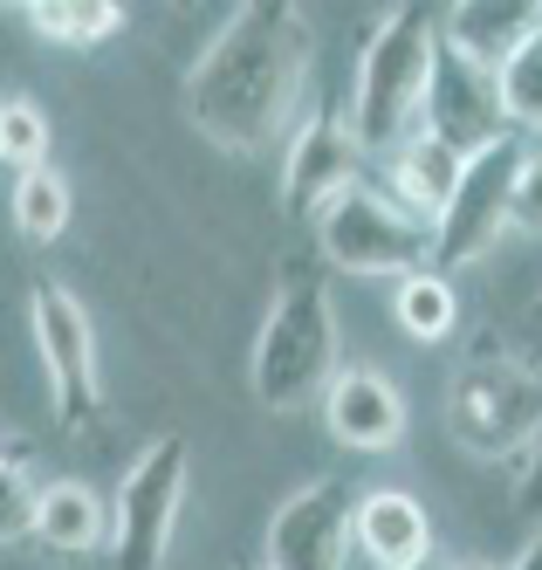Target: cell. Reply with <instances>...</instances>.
<instances>
[{"label": "cell", "instance_id": "cell-5", "mask_svg": "<svg viewBox=\"0 0 542 570\" xmlns=\"http://www.w3.org/2000/svg\"><path fill=\"white\" fill-rule=\"evenodd\" d=\"M446 426L453 440L481 461H515L542 433V379L515 357H474L446 392Z\"/></svg>", "mask_w": 542, "mask_h": 570}, {"label": "cell", "instance_id": "cell-2", "mask_svg": "<svg viewBox=\"0 0 542 570\" xmlns=\"http://www.w3.org/2000/svg\"><path fill=\"white\" fill-rule=\"evenodd\" d=\"M433 49L440 21L426 8H392L357 56V97H351V138L357 151H398L405 138H420L426 117V83H433Z\"/></svg>", "mask_w": 542, "mask_h": 570}, {"label": "cell", "instance_id": "cell-11", "mask_svg": "<svg viewBox=\"0 0 542 570\" xmlns=\"http://www.w3.org/2000/svg\"><path fill=\"white\" fill-rule=\"evenodd\" d=\"M351 515L357 502L337 481H303L268 522V563L262 570H344L351 557Z\"/></svg>", "mask_w": 542, "mask_h": 570}, {"label": "cell", "instance_id": "cell-4", "mask_svg": "<svg viewBox=\"0 0 542 570\" xmlns=\"http://www.w3.org/2000/svg\"><path fill=\"white\" fill-rule=\"evenodd\" d=\"M316 234H323L329 268H344V275H398L405 282V275L433 268V227L412 220L385 186H364V179L329 199Z\"/></svg>", "mask_w": 542, "mask_h": 570}, {"label": "cell", "instance_id": "cell-10", "mask_svg": "<svg viewBox=\"0 0 542 570\" xmlns=\"http://www.w3.org/2000/svg\"><path fill=\"white\" fill-rule=\"evenodd\" d=\"M357 158L364 151L351 138V110H309L282 158V207L296 220H323L329 199L357 186Z\"/></svg>", "mask_w": 542, "mask_h": 570}, {"label": "cell", "instance_id": "cell-16", "mask_svg": "<svg viewBox=\"0 0 542 570\" xmlns=\"http://www.w3.org/2000/svg\"><path fill=\"white\" fill-rule=\"evenodd\" d=\"M104 502L90 495V481H49L35 495V543L41 550H62V557H90L104 550Z\"/></svg>", "mask_w": 542, "mask_h": 570}, {"label": "cell", "instance_id": "cell-18", "mask_svg": "<svg viewBox=\"0 0 542 570\" xmlns=\"http://www.w3.org/2000/svg\"><path fill=\"white\" fill-rule=\"evenodd\" d=\"M398 323H405V337H420V344H446L453 337V323H461V303H453V282L420 268V275H405L398 282V296H392Z\"/></svg>", "mask_w": 542, "mask_h": 570}, {"label": "cell", "instance_id": "cell-8", "mask_svg": "<svg viewBox=\"0 0 542 570\" xmlns=\"http://www.w3.org/2000/svg\"><path fill=\"white\" fill-rule=\"evenodd\" d=\"M522 158H529V145H522V138H502V145L474 151L467 166H461V186H453L446 214L433 220V275L481 262L494 240L509 234V207H515Z\"/></svg>", "mask_w": 542, "mask_h": 570}, {"label": "cell", "instance_id": "cell-7", "mask_svg": "<svg viewBox=\"0 0 542 570\" xmlns=\"http://www.w3.org/2000/svg\"><path fill=\"white\" fill-rule=\"evenodd\" d=\"M28 316H35V344H41V372H49V405L62 433H90L104 420V379H97V331L56 275H35L28 289Z\"/></svg>", "mask_w": 542, "mask_h": 570}, {"label": "cell", "instance_id": "cell-24", "mask_svg": "<svg viewBox=\"0 0 542 570\" xmlns=\"http://www.w3.org/2000/svg\"><path fill=\"white\" fill-rule=\"evenodd\" d=\"M515 509H522L529 522H542V433L515 454Z\"/></svg>", "mask_w": 542, "mask_h": 570}, {"label": "cell", "instance_id": "cell-12", "mask_svg": "<svg viewBox=\"0 0 542 570\" xmlns=\"http://www.w3.org/2000/svg\"><path fill=\"white\" fill-rule=\"evenodd\" d=\"M323 420H329V440L351 446V454H385V446L405 440V399L385 372H371V364H357V372H337L323 392Z\"/></svg>", "mask_w": 542, "mask_h": 570}, {"label": "cell", "instance_id": "cell-13", "mask_svg": "<svg viewBox=\"0 0 542 570\" xmlns=\"http://www.w3.org/2000/svg\"><path fill=\"white\" fill-rule=\"evenodd\" d=\"M351 537L364 543V557L378 570H426L433 563V522L398 488H371L351 515Z\"/></svg>", "mask_w": 542, "mask_h": 570}, {"label": "cell", "instance_id": "cell-26", "mask_svg": "<svg viewBox=\"0 0 542 570\" xmlns=\"http://www.w3.org/2000/svg\"><path fill=\"white\" fill-rule=\"evenodd\" d=\"M453 570H494V563H453Z\"/></svg>", "mask_w": 542, "mask_h": 570}, {"label": "cell", "instance_id": "cell-21", "mask_svg": "<svg viewBox=\"0 0 542 570\" xmlns=\"http://www.w3.org/2000/svg\"><path fill=\"white\" fill-rule=\"evenodd\" d=\"M0 166H14V179L49 166V117L28 97H0Z\"/></svg>", "mask_w": 542, "mask_h": 570}, {"label": "cell", "instance_id": "cell-19", "mask_svg": "<svg viewBox=\"0 0 542 570\" xmlns=\"http://www.w3.org/2000/svg\"><path fill=\"white\" fill-rule=\"evenodd\" d=\"M494 90H502L509 131H542V35H529V42L494 69Z\"/></svg>", "mask_w": 542, "mask_h": 570}, {"label": "cell", "instance_id": "cell-20", "mask_svg": "<svg viewBox=\"0 0 542 570\" xmlns=\"http://www.w3.org/2000/svg\"><path fill=\"white\" fill-rule=\"evenodd\" d=\"M14 220L28 240H56L69 227V179L56 166H35L14 179Z\"/></svg>", "mask_w": 542, "mask_h": 570}, {"label": "cell", "instance_id": "cell-15", "mask_svg": "<svg viewBox=\"0 0 542 570\" xmlns=\"http://www.w3.org/2000/svg\"><path fill=\"white\" fill-rule=\"evenodd\" d=\"M461 166H467V158H453L440 138H405L398 151H392V199H398V207L412 214V220H440L446 214V199H453V186H461Z\"/></svg>", "mask_w": 542, "mask_h": 570}, {"label": "cell", "instance_id": "cell-17", "mask_svg": "<svg viewBox=\"0 0 542 570\" xmlns=\"http://www.w3.org/2000/svg\"><path fill=\"white\" fill-rule=\"evenodd\" d=\"M21 21L56 49H97L124 28V8H110V0H56L49 8V0H41V8H21Z\"/></svg>", "mask_w": 542, "mask_h": 570}, {"label": "cell", "instance_id": "cell-22", "mask_svg": "<svg viewBox=\"0 0 542 570\" xmlns=\"http://www.w3.org/2000/svg\"><path fill=\"white\" fill-rule=\"evenodd\" d=\"M35 495L41 488L28 481V461L14 454V446H0V543L35 537Z\"/></svg>", "mask_w": 542, "mask_h": 570}, {"label": "cell", "instance_id": "cell-6", "mask_svg": "<svg viewBox=\"0 0 542 570\" xmlns=\"http://www.w3.org/2000/svg\"><path fill=\"white\" fill-rule=\"evenodd\" d=\"M186 474H193V446L186 433L151 440L131 461V474L117 481V522H110V570H165L179 529V502H186Z\"/></svg>", "mask_w": 542, "mask_h": 570}, {"label": "cell", "instance_id": "cell-3", "mask_svg": "<svg viewBox=\"0 0 542 570\" xmlns=\"http://www.w3.org/2000/svg\"><path fill=\"white\" fill-rule=\"evenodd\" d=\"M247 379H255V399L268 413H296V405L329 392V379H337V303H329L323 275L303 268L275 289Z\"/></svg>", "mask_w": 542, "mask_h": 570}, {"label": "cell", "instance_id": "cell-23", "mask_svg": "<svg viewBox=\"0 0 542 570\" xmlns=\"http://www.w3.org/2000/svg\"><path fill=\"white\" fill-rule=\"evenodd\" d=\"M509 227H522V234H542V151H529V158H522V179H515Z\"/></svg>", "mask_w": 542, "mask_h": 570}, {"label": "cell", "instance_id": "cell-14", "mask_svg": "<svg viewBox=\"0 0 542 570\" xmlns=\"http://www.w3.org/2000/svg\"><path fill=\"white\" fill-rule=\"evenodd\" d=\"M529 35H542V8H494V0H467V8H446L440 14V42L474 62V69H502Z\"/></svg>", "mask_w": 542, "mask_h": 570}, {"label": "cell", "instance_id": "cell-1", "mask_svg": "<svg viewBox=\"0 0 542 570\" xmlns=\"http://www.w3.org/2000/svg\"><path fill=\"white\" fill-rule=\"evenodd\" d=\"M303 83H309V14L296 0H247L193 62L186 110L220 151L255 158L296 125Z\"/></svg>", "mask_w": 542, "mask_h": 570}, {"label": "cell", "instance_id": "cell-25", "mask_svg": "<svg viewBox=\"0 0 542 570\" xmlns=\"http://www.w3.org/2000/svg\"><path fill=\"white\" fill-rule=\"evenodd\" d=\"M515 570H542V537H535V543H529V550L515 557Z\"/></svg>", "mask_w": 542, "mask_h": 570}, {"label": "cell", "instance_id": "cell-9", "mask_svg": "<svg viewBox=\"0 0 542 570\" xmlns=\"http://www.w3.org/2000/svg\"><path fill=\"white\" fill-rule=\"evenodd\" d=\"M420 131L440 138L453 158H474L487 145H502L515 138L509 131V117H502V90H494V76L461 62L446 42L433 49V83H426V117H420Z\"/></svg>", "mask_w": 542, "mask_h": 570}]
</instances>
